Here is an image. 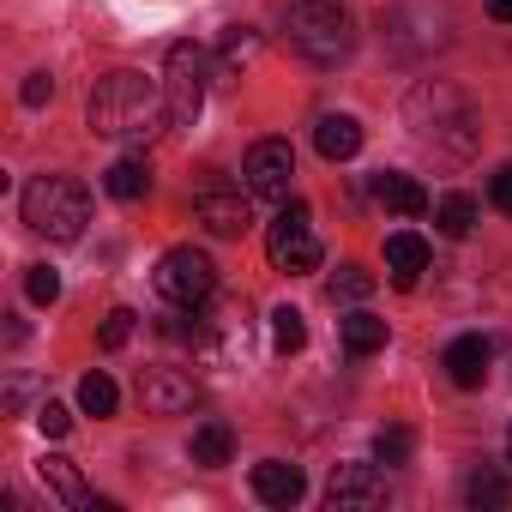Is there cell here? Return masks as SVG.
Segmentation results:
<instances>
[{
  "label": "cell",
  "mask_w": 512,
  "mask_h": 512,
  "mask_svg": "<svg viewBox=\"0 0 512 512\" xmlns=\"http://www.w3.org/2000/svg\"><path fill=\"white\" fill-rule=\"evenodd\" d=\"M85 121H91V133H103V139H133V145H145V139L163 133L169 97H163L157 79H145V73H133V67H115V73H103V79L91 85Z\"/></svg>",
  "instance_id": "obj_1"
},
{
  "label": "cell",
  "mask_w": 512,
  "mask_h": 512,
  "mask_svg": "<svg viewBox=\"0 0 512 512\" xmlns=\"http://www.w3.org/2000/svg\"><path fill=\"white\" fill-rule=\"evenodd\" d=\"M404 121H410V133H416L428 151H440V157H470V151H476V109H470L464 91H452L446 79L416 85L410 103H404Z\"/></svg>",
  "instance_id": "obj_2"
},
{
  "label": "cell",
  "mask_w": 512,
  "mask_h": 512,
  "mask_svg": "<svg viewBox=\"0 0 512 512\" xmlns=\"http://www.w3.org/2000/svg\"><path fill=\"white\" fill-rule=\"evenodd\" d=\"M284 37L302 61L314 67H338L356 43V25L350 13L338 7V0H290V13H284Z\"/></svg>",
  "instance_id": "obj_3"
},
{
  "label": "cell",
  "mask_w": 512,
  "mask_h": 512,
  "mask_svg": "<svg viewBox=\"0 0 512 512\" xmlns=\"http://www.w3.org/2000/svg\"><path fill=\"white\" fill-rule=\"evenodd\" d=\"M19 211H25V223H31L37 235H49V241H79L85 223H91V193H85L73 175H37V181L25 187Z\"/></svg>",
  "instance_id": "obj_4"
},
{
  "label": "cell",
  "mask_w": 512,
  "mask_h": 512,
  "mask_svg": "<svg viewBox=\"0 0 512 512\" xmlns=\"http://www.w3.org/2000/svg\"><path fill=\"white\" fill-rule=\"evenodd\" d=\"M380 31H386V49L392 55H434L446 49V7H434V0H404V7H386L380 13Z\"/></svg>",
  "instance_id": "obj_5"
},
{
  "label": "cell",
  "mask_w": 512,
  "mask_h": 512,
  "mask_svg": "<svg viewBox=\"0 0 512 512\" xmlns=\"http://www.w3.org/2000/svg\"><path fill=\"white\" fill-rule=\"evenodd\" d=\"M205 85H211V55L199 43H175L169 67H163V97H169V121L193 127L205 109Z\"/></svg>",
  "instance_id": "obj_6"
},
{
  "label": "cell",
  "mask_w": 512,
  "mask_h": 512,
  "mask_svg": "<svg viewBox=\"0 0 512 512\" xmlns=\"http://www.w3.org/2000/svg\"><path fill=\"white\" fill-rule=\"evenodd\" d=\"M211 290H217L211 253H199V247H169L163 260H157V296H163V302L199 308V302H211Z\"/></svg>",
  "instance_id": "obj_7"
},
{
  "label": "cell",
  "mask_w": 512,
  "mask_h": 512,
  "mask_svg": "<svg viewBox=\"0 0 512 512\" xmlns=\"http://www.w3.org/2000/svg\"><path fill=\"white\" fill-rule=\"evenodd\" d=\"M266 253L278 272H314L320 266V235H314V211L308 205H284L272 217V235H266Z\"/></svg>",
  "instance_id": "obj_8"
},
{
  "label": "cell",
  "mask_w": 512,
  "mask_h": 512,
  "mask_svg": "<svg viewBox=\"0 0 512 512\" xmlns=\"http://www.w3.org/2000/svg\"><path fill=\"white\" fill-rule=\"evenodd\" d=\"M290 181H296V151H290V139H260V145L247 151L241 187H247L253 199H290Z\"/></svg>",
  "instance_id": "obj_9"
},
{
  "label": "cell",
  "mask_w": 512,
  "mask_h": 512,
  "mask_svg": "<svg viewBox=\"0 0 512 512\" xmlns=\"http://www.w3.org/2000/svg\"><path fill=\"white\" fill-rule=\"evenodd\" d=\"M139 398L151 416H187L199 404V380L187 368H145L139 374Z\"/></svg>",
  "instance_id": "obj_10"
},
{
  "label": "cell",
  "mask_w": 512,
  "mask_h": 512,
  "mask_svg": "<svg viewBox=\"0 0 512 512\" xmlns=\"http://www.w3.org/2000/svg\"><path fill=\"white\" fill-rule=\"evenodd\" d=\"M326 500H332V512H374V506H386V476L374 464H338Z\"/></svg>",
  "instance_id": "obj_11"
},
{
  "label": "cell",
  "mask_w": 512,
  "mask_h": 512,
  "mask_svg": "<svg viewBox=\"0 0 512 512\" xmlns=\"http://www.w3.org/2000/svg\"><path fill=\"white\" fill-rule=\"evenodd\" d=\"M193 211H199V223L211 229V235H241L247 229V193L241 187H223V181H205L199 193H193Z\"/></svg>",
  "instance_id": "obj_12"
},
{
  "label": "cell",
  "mask_w": 512,
  "mask_h": 512,
  "mask_svg": "<svg viewBox=\"0 0 512 512\" xmlns=\"http://www.w3.org/2000/svg\"><path fill=\"white\" fill-rule=\"evenodd\" d=\"M488 362H494V344L482 338V332H470V338H452L446 344V356H440V368L452 374V386H482L488 380Z\"/></svg>",
  "instance_id": "obj_13"
},
{
  "label": "cell",
  "mask_w": 512,
  "mask_h": 512,
  "mask_svg": "<svg viewBox=\"0 0 512 512\" xmlns=\"http://www.w3.org/2000/svg\"><path fill=\"white\" fill-rule=\"evenodd\" d=\"M253 494H260L266 506H296L308 494V476H302V464L266 458V464H253Z\"/></svg>",
  "instance_id": "obj_14"
},
{
  "label": "cell",
  "mask_w": 512,
  "mask_h": 512,
  "mask_svg": "<svg viewBox=\"0 0 512 512\" xmlns=\"http://www.w3.org/2000/svg\"><path fill=\"white\" fill-rule=\"evenodd\" d=\"M386 272H392V284H398V290H416V284H422V272H428V241H422V235H410V229L386 235Z\"/></svg>",
  "instance_id": "obj_15"
},
{
  "label": "cell",
  "mask_w": 512,
  "mask_h": 512,
  "mask_svg": "<svg viewBox=\"0 0 512 512\" xmlns=\"http://www.w3.org/2000/svg\"><path fill=\"white\" fill-rule=\"evenodd\" d=\"M368 193H374V205H386V211H398V217H422V211H428L422 181H416V175H398V169H380V175L368 181Z\"/></svg>",
  "instance_id": "obj_16"
},
{
  "label": "cell",
  "mask_w": 512,
  "mask_h": 512,
  "mask_svg": "<svg viewBox=\"0 0 512 512\" xmlns=\"http://www.w3.org/2000/svg\"><path fill=\"white\" fill-rule=\"evenodd\" d=\"M314 145H320V157H326V163L356 157V151H362V127H356V115H320Z\"/></svg>",
  "instance_id": "obj_17"
},
{
  "label": "cell",
  "mask_w": 512,
  "mask_h": 512,
  "mask_svg": "<svg viewBox=\"0 0 512 512\" xmlns=\"http://www.w3.org/2000/svg\"><path fill=\"white\" fill-rule=\"evenodd\" d=\"M37 476H43V488H49L55 500H67V506H85V500H91L85 482H79V464H73V458H55V452H49V458L37 464Z\"/></svg>",
  "instance_id": "obj_18"
},
{
  "label": "cell",
  "mask_w": 512,
  "mask_h": 512,
  "mask_svg": "<svg viewBox=\"0 0 512 512\" xmlns=\"http://www.w3.org/2000/svg\"><path fill=\"white\" fill-rule=\"evenodd\" d=\"M103 187H109L115 199H145V193H151V163H145V157H115L109 175H103Z\"/></svg>",
  "instance_id": "obj_19"
},
{
  "label": "cell",
  "mask_w": 512,
  "mask_h": 512,
  "mask_svg": "<svg viewBox=\"0 0 512 512\" xmlns=\"http://www.w3.org/2000/svg\"><path fill=\"white\" fill-rule=\"evenodd\" d=\"M229 452H235V434H229L223 422H199V428H193V464L217 470V464H229Z\"/></svg>",
  "instance_id": "obj_20"
},
{
  "label": "cell",
  "mask_w": 512,
  "mask_h": 512,
  "mask_svg": "<svg viewBox=\"0 0 512 512\" xmlns=\"http://www.w3.org/2000/svg\"><path fill=\"white\" fill-rule=\"evenodd\" d=\"M434 223H440V235L464 241V235L476 229V199H470V193H446V199L434 205Z\"/></svg>",
  "instance_id": "obj_21"
},
{
  "label": "cell",
  "mask_w": 512,
  "mask_h": 512,
  "mask_svg": "<svg viewBox=\"0 0 512 512\" xmlns=\"http://www.w3.org/2000/svg\"><path fill=\"white\" fill-rule=\"evenodd\" d=\"M344 350H350V356H374V350H386V320H374V314H350V320H344Z\"/></svg>",
  "instance_id": "obj_22"
},
{
  "label": "cell",
  "mask_w": 512,
  "mask_h": 512,
  "mask_svg": "<svg viewBox=\"0 0 512 512\" xmlns=\"http://www.w3.org/2000/svg\"><path fill=\"white\" fill-rule=\"evenodd\" d=\"M115 404H121V392H115L109 374H85L79 380V410L85 416H115Z\"/></svg>",
  "instance_id": "obj_23"
},
{
  "label": "cell",
  "mask_w": 512,
  "mask_h": 512,
  "mask_svg": "<svg viewBox=\"0 0 512 512\" xmlns=\"http://www.w3.org/2000/svg\"><path fill=\"white\" fill-rule=\"evenodd\" d=\"M272 344H278V356H296L308 344V320L296 308H272Z\"/></svg>",
  "instance_id": "obj_24"
},
{
  "label": "cell",
  "mask_w": 512,
  "mask_h": 512,
  "mask_svg": "<svg viewBox=\"0 0 512 512\" xmlns=\"http://www.w3.org/2000/svg\"><path fill=\"white\" fill-rule=\"evenodd\" d=\"M374 272L368 266H338V278H332V302H362V296H374Z\"/></svg>",
  "instance_id": "obj_25"
},
{
  "label": "cell",
  "mask_w": 512,
  "mask_h": 512,
  "mask_svg": "<svg viewBox=\"0 0 512 512\" xmlns=\"http://www.w3.org/2000/svg\"><path fill=\"white\" fill-rule=\"evenodd\" d=\"M464 500H470V506H506V500H512V488H506V476L476 470V476L464 482Z\"/></svg>",
  "instance_id": "obj_26"
},
{
  "label": "cell",
  "mask_w": 512,
  "mask_h": 512,
  "mask_svg": "<svg viewBox=\"0 0 512 512\" xmlns=\"http://www.w3.org/2000/svg\"><path fill=\"white\" fill-rule=\"evenodd\" d=\"M25 296H31L37 308H55V302H61V272H55V266H25Z\"/></svg>",
  "instance_id": "obj_27"
},
{
  "label": "cell",
  "mask_w": 512,
  "mask_h": 512,
  "mask_svg": "<svg viewBox=\"0 0 512 512\" xmlns=\"http://www.w3.org/2000/svg\"><path fill=\"white\" fill-rule=\"evenodd\" d=\"M410 452H416V434L410 428H380V440H374V458L380 464H410Z\"/></svg>",
  "instance_id": "obj_28"
},
{
  "label": "cell",
  "mask_w": 512,
  "mask_h": 512,
  "mask_svg": "<svg viewBox=\"0 0 512 512\" xmlns=\"http://www.w3.org/2000/svg\"><path fill=\"white\" fill-rule=\"evenodd\" d=\"M133 332H139V314H133V308H115V314L103 320L97 344H103V350H121V344H133Z\"/></svg>",
  "instance_id": "obj_29"
},
{
  "label": "cell",
  "mask_w": 512,
  "mask_h": 512,
  "mask_svg": "<svg viewBox=\"0 0 512 512\" xmlns=\"http://www.w3.org/2000/svg\"><path fill=\"white\" fill-rule=\"evenodd\" d=\"M253 55H260V37H253V31H229V37H223V61H229V67H241V61H253Z\"/></svg>",
  "instance_id": "obj_30"
},
{
  "label": "cell",
  "mask_w": 512,
  "mask_h": 512,
  "mask_svg": "<svg viewBox=\"0 0 512 512\" xmlns=\"http://www.w3.org/2000/svg\"><path fill=\"white\" fill-rule=\"evenodd\" d=\"M37 428H43L49 440H61V434L73 428V410H67V404H43V410H37Z\"/></svg>",
  "instance_id": "obj_31"
},
{
  "label": "cell",
  "mask_w": 512,
  "mask_h": 512,
  "mask_svg": "<svg viewBox=\"0 0 512 512\" xmlns=\"http://www.w3.org/2000/svg\"><path fill=\"white\" fill-rule=\"evenodd\" d=\"M19 97H25V109H43V103H49V97H55V79H49V73H31V79H25V91H19Z\"/></svg>",
  "instance_id": "obj_32"
},
{
  "label": "cell",
  "mask_w": 512,
  "mask_h": 512,
  "mask_svg": "<svg viewBox=\"0 0 512 512\" xmlns=\"http://www.w3.org/2000/svg\"><path fill=\"white\" fill-rule=\"evenodd\" d=\"M488 199H494V205L512 217V163H506V169H494V181H488Z\"/></svg>",
  "instance_id": "obj_33"
},
{
  "label": "cell",
  "mask_w": 512,
  "mask_h": 512,
  "mask_svg": "<svg viewBox=\"0 0 512 512\" xmlns=\"http://www.w3.org/2000/svg\"><path fill=\"white\" fill-rule=\"evenodd\" d=\"M488 7V19H500V25H512V0H482Z\"/></svg>",
  "instance_id": "obj_34"
},
{
  "label": "cell",
  "mask_w": 512,
  "mask_h": 512,
  "mask_svg": "<svg viewBox=\"0 0 512 512\" xmlns=\"http://www.w3.org/2000/svg\"><path fill=\"white\" fill-rule=\"evenodd\" d=\"M506 452H512V434H506Z\"/></svg>",
  "instance_id": "obj_35"
}]
</instances>
